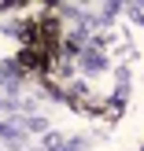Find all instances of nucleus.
I'll return each mask as SVG.
<instances>
[{
  "label": "nucleus",
  "instance_id": "1",
  "mask_svg": "<svg viewBox=\"0 0 144 151\" xmlns=\"http://www.w3.org/2000/svg\"><path fill=\"white\" fill-rule=\"evenodd\" d=\"M81 66L85 70H103V55L96 52V44L93 48H81Z\"/></svg>",
  "mask_w": 144,
  "mask_h": 151
}]
</instances>
